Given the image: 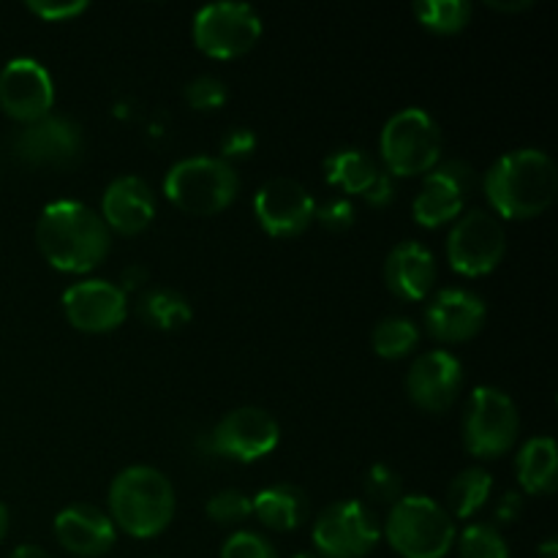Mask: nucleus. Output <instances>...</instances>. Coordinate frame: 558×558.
Returning <instances> with one entry per match:
<instances>
[{"mask_svg":"<svg viewBox=\"0 0 558 558\" xmlns=\"http://www.w3.org/2000/svg\"><path fill=\"white\" fill-rule=\"evenodd\" d=\"M36 243L54 270L90 272L107 259L112 234L96 210L82 202L58 199L41 210Z\"/></svg>","mask_w":558,"mask_h":558,"instance_id":"nucleus-1","label":"nucleus"},{"mask_svg":"<svg viewBox=\"0 0 558 558\" xmlns=\"http://www.w3.org/2000/svg\"><path fill=\"white\" fill-rule=\"evenodd\" d=\"M485 196L501 218L529 221L548 210L556 199L558 172L554 158L537 147L505 153L485 172Z\"/></svg>","mask_w":558,"mask_h":558,"instance_id":"nucleus-2","label":"nucleus"},{"mask_svg":"<svg viewBox=\"0 0 558 558\" xmlns=\"http://www.w3.org/2000/svg\"><path fill=\"white\" fill-rule=\"evenodd\" d=\"M109 518L129 537H158L174 518V488L153 466H129L109 485Z\"/></svg>","mask_w":558,"mask_h":558,"instance_id":"nucleus-3","label":"nucleus"},{"mask_svg":"<svg viewBox=\"0 0 558 558\" xmlns=\"http://www.w3.org/2000/svg\"><path fill=\"white\" fill-rule=\"evenodd\" d=\"M385 534L403 558H445L456 543L452 515L428 496H401L390 507Z\"/></svg>","mask_w":558,"mask_h":558,"instance_id":"nucleus-4","label":"nucleus"},{"mask_svg":"<svg viewBox=\"0 0 558 558\" xmlns=\"http://www.w3.org/2000/svg\"><path fill=\"white\" fill-rule=\"evenodd\" d=\"M163 194L191 216H216L240 194V178L223 158L191 156L174 163L163 178Z\"/></svg>","mask_w":558,"mask_h":558,"instance_id":"nucleus-5","label":"nucleus"},{"mask_svg":"<svg viewBox=\"0 0 558 558\" xmlns=\"http://www.w3.org/2000/svg\"><path fill=\"white\" fill-rule=\"evenodd\" d=\"M385 172L392 178L428 174L441 158V129L425 109L409 107L392 114L379 140Z\"/></svg>","mask_w":558,"mask_h":558,"instance_id":"nucleus-6","label":"nucleus"},{"mask_svg":"<svg viewBox=\"0 0 558 558\" xmlns=\"http://www.w3.org/2000/svg\"><path fill=\"white\" fill-rule=\"evenodd\" d=\"M521 417L512 398L499 387H474L463 417V447L480 461H494L515 447Z\"/></svg>","mask_w":558,"mask_h":558,"instance_id":"nucleus-7","label":"nucleus"},{"mask_svg":"<svg viewBox=\"0 0 558 558\" xmlns=\"http://www.w3.org/2000/svg\"><path fill=\"white\" fill-rule=\"evenodd\" d=\"M262 16L248 3H210L194 16V44L216 60L243 58L259 44Z\"/></svg>","mask_w":558,"mask_h":558,"instance_id":"nucleus-8","label":"nucleus"},{"mask_svg":"<svg viewBox=\"0 0 558 558\" xmlns=\"http://www.w3.org/2000/svg\"><path fill=\"white\" fill-rule=\"evenodd\" d=\"M379 518L357 499L332 501L314 523V545L319 558H363L379 545Z\"/></svg>","mask_w":558,"mask_h":558,"instance_id":"nucleus-9","label":"nucleus"},{"mask_svg":"<svg viewBox=\"0 0 558 558\" xmlns=\"http://www.w3.org/2000/svg\"><path fill=\"white\" fill-rule=\"evenodd\" d=\"M507 251V234L499 218L485 210H469L456 218L447 238V259L458 276L480 278L499 267Z\"/></svg>","mask_w":558,"mask_h":558,"instance_id":"nucleus-10","label":"nucleus"},{"mask_svg":"<svg viewBox=\"0 0 558 558\" xmlns=\"http://www.w3.org/2000/svg\"><path fill=\"white\" fill-rule=\"evenodd\" d=\"M281 441V428L276 417L259 407H240L223 414L207 439V452L232 458L240 463H254L270 456Z\"/></svg>","mask_w":558,"mask_h":558,"instance_id":"nucleus-11","label":"nucleus"},{"mask_svg":"<svg viewBox=\"0 0 558 558\" xmlns=\"http://www.w3.org/2000/svg\"><path fill=\"white\" fill-rule=\"evenodd\" d=\"M474 189V169L466 161L450 158L436 163L423 180V189L414 196L412 216L420 227L439 229L461 218L466 196Z\"/></svg>","mask_w":558,"mask_h":558,"instance_id":"nucleus-12","label":"nucleus"},{"mask_svg":"<svg viewBox=\"0 0 558 558\" xmlns=\"http://www.w3.org/2000/svg\"><path fill=\"white\" fill-rule=\"evenodd\" d=\"M254 213L270 238L287 240L303 234L316 221V202L294 178H270L256 191Z\"/></svg>","mask_w":558,"mask_h":558,"instance_id":"nucleus-13","label":"nucleus"},{"mask_svg":"<svg viewBox=\"0 0 558 558\" xmlns=\"http://www.w3.org/2000/svg\"><path fill=\"white\" fill-rule=\"evenodd\" d=\"M54 85L49 71L33 58H14L0 71V109L31 125L52 114Z\"/></svg>","mask_w":558,"mask_h":558,"instance_id":"nucleus-14","label":"nucleus"},{"mask_svg":"<svg viewBox=\"0 0 558 558\" xmlns=\"http://www.w3.org/2000/svg\"><path fill=\"white\" fill-rule=\"evenodd\" d=\"M82 129L63 114H47L11 140V150L31 167H69L82 156Z\"/></svg>","mask_w":558,"mask_h":558,"instance_id":"nucleus-15","label":"nucleus"},{"mask_svg":"<svg viewBox=\"0 0 558 558\" xmlns=\"http://www.w3.org/2000/svg\"><path fill=\"white\" fill-rule=\"evenodd\" d=\"M63 311L71 327L82 332H112L129 316V294L112 281H80L63 292Z\"/></svg>","mask_w":558,"mask_h":558,"instance_id":"nucleus-16","label":"nucleus"},{"mask_svg":"<svg viewBox=\"0 0 558 558\" xmlns=\"http://www.w3.org/2000/svg\"><path fill=\"white\" fill-rule=\"evenodd\" d=\"M463 390V365L445 349L420 354L407 374V392L414 407L428 414H441L456 403Z\"/></svg>","mask_w":558,"mask_h":558,"instance_id":"nucleus-17","label":"nucleus"},{"mask_svg":"<svg viewBox=\"0 0 558 558\" xmlns=\"http://www.w3.org/2000/svg\"><path fill=\"white\" fill-rule=\"evenodd\" d=\"M488 319L483 298L469 289H441L425 308V327L441 343L472 341Z\"/></svg>","mask_w":558,"mask_h":558,"instance_id":"nucleus-18","label":"nucleus"},{"mask_svg":"<svg viewBox=\"0 0 558 558\" xmlns=\"http://www.w3.org/2000/svg\"><path fill=\"white\" fill-rule=\"evenodd\" d=\"M54 537L69 554L96 558L112 550L118 529L112 518L93 505H71L54 515Z\"/></svg>","mask_w":558,"mask_h":558,"instance_id":"nucleus-19","label":"nucleus"},{"mask_svg":"<svg viewBox=\"0 0 558 558\" xmlns=\"http://www.w3.org/2000/svg\"><path fill=\"white\" fill-rule=\"evenodd\" d=\"M101 218L118 234H140L156 218L153 189L136 174H123L107 185L101 196Z\"/></svg>","mask_w":558,"mask_h":558,"instance_id":"nucleus-20","label":"nucleus"},{"mask_svg":"<svg viewBox=\"0 0 558 558\" xmlns=\"http://www.w3.org/2000/svg\"><path fill=\"white\" fill-rule=\"evenodd\" d=\"M385 283L398 300L420 303L436 283V259L417 240H403L385 262Z\"/></svg>","mask_w":558,"mask_h":558,"instance_id":"nucleus-21","label":"nucleus"},{"mask_svg":"<svg viewBox=\"0 0 558 558\" xmlns=\"http://www.w3.org/2000/svg\"><path fill=\"white\" fill-rule=\"evenodd\" d=\"M254 505V515L262 526L272 529V532H294L308 518L311 505L303 488L292 483H278L270 488H262L259 494L251 499Z\"/></svg>","mask_w":558,"mask_h":558,"instance_id":"nucleus-22","label":"nucleus"},{"mask_svg":"<svg viewBox=\"0 0 558 558\" xmlns=\"http://www.w3.org/2000/svg\"><path fill=\"white\" fill-rule=\"evenodd\" d=\"M518 483L526 494L543 496L556 488L558 477V450L550 436H534L521 447L515 458Z\"/></svg>","mask_w":558,"mask_h":558,"instance_id":"nucleus-23","label":"nucleus"},{"mask_svg":"<svg viewBox=\"0 0 558 558\" xmlns=\"http://www.w3.org/2000/svg\"><path fill=\"white\" fill-rule=\"evenodd\" d=\"M379 172V163H376L365 150H357V147L336 150L325 161L327 183L341 189L347 196H365V191L374 185Z\"/></svg>","mask_w":558,"mask_h":558,"instance_id":"nucleus-24","label":"nucleus"},{"mask_svg":"<svg viewBox=\"0 0 558 558\" xmlns=\"http://www.w3.org/2000/svg\"><path fill=\"white\" fill-rule=\"evenodd\" d=\"M136 316L153 330H180L191 322L194 311L180 292L167 287L147 289L136 303Z\"/></svg>","mask_w":558,"mask_h":558,"instance_id":"nucleus-25","label":"nucleus"},{"mask_svg":"<svg viewBox=\"0 0 558 558\" xmlns=\"http://www.w3.org/2000/svg\"><path fill=\"white\" fill-rule=\"evenodd\" d=\"M494 494V477L490 472H485L483 466L463 469L456 480L447 488V507L452 518H472L474 512H480L485 507V501Z\"/></svg>","mask_w":558,"mask_h":558,"instance_id":"nucleus-26","label":"nucleus"},{"mask_svg":"<svg viewBox=\"0 0 558 558\" xmlns=\"http://www.w3.org/2000/svg\"><path fill=\"white\" fill-rule=\"evenodd\" d=\"M414 16L425 31L452 36L472 22V3L466 0H417Z\"/></svg>","mask_w":558,"mask_h":558,"instance_id":"nucleus-27","label":"nucleus"},{"mask_svg":"<svg viewBox=\"0 0 558 558\" xmlns=\"http://www.w3.org/2000/svg\"><path fill=\"white\" fill-rule=\"evenodd\" d=\"M371 341H374V352L381 360H401L417 349L420 330L412 319L390 316V319H381L374 327V338Z\"/></svg>","mask_w":558,"mask_h":558,"instance_id":"nucleus-28","label":"nucleus"},{"mask_svg":"<svg viewBox=\"0 0 558 558\" xmlns=\"http://www.w3.org/2000/svg\"><path fill=\"white\" fill-rule=\"evenodd\" d=\"M458 550H461V558H510L505 537L490 523H472L463 529Z\"/></svg>","mask_w":558,"mask_h":558,"instance_id":"nucleus-29","label":"nucleus"},{"mask_svg":"<svg viewBox=\"0 0 558 558\" xmlns=\"http://www.w3.org/2000/svg\"><path fill=\"white\" fill-rule=\"evenodd\" d=\"M207 515L210 521H216L218 526H234V523H243L254 515V505H251V496H245L243 490H218L210 501H207Z\"/></svg>","mask_w":558,"mask_h":558,"instance_id":"nucleus-30","label":"nucleus"},{"mask_svg":"<svg viewBox=\"0 0 558 558\" xmlns=\"http://www.w3.org/2000/svg\"><path fill=\"white\" fill-rule=\"evenodd\" d=\"M185 101L196 112H216L227 104V85L218 76L202 74L185 85Z\"/></svg>","mask_w":558,"mask_h":558,"instance_id":"nucleus-31","label":"nucleus"},{"mask_svg":"<svg viewBox=\"0 0 558 558\" xmlns=\"http://www.w3.org/2000/svg\"><path fill=\"white\" fill-rule=\"evenodd\" d=\"M365 494L374 501H379V505H396L403 496L401 474L392 466H387V463H374L368 474H365Z\"/></svg>","mask_w":558,"mask_h":558,"instance_id":"nucleus-32","label":"nucleus"},{"mask_svg":"<svg viewBox=\"0 0 558 558\" xmlns=\"http://www.w3.org/2000/svg\"><path fill=\"white\" fill-rule=\"evenodd\" d=\"M221 558H278L270 539H265L256 532H234L223 543Z\"/></svg>","mask_w":558,"mask_h":558,"instance_id":"nucleus-33","label":"nucleus"},{"mask_svg":"<svg viewBox=\"0 0 558 558\" xmlns=\"http://www.w3.org/2000/svg\"><path fill=\"white\" fill-rule=\"evenodd\" d=\"M316 218H319L322 227H327L330 232H347L354 223V205L347 196H332V199L322 202L316 207Z\"/></svg>","mask_w":558,"mask_h":558,"instance_id":"nucleus-34","label":"nucleus"},{"mask_svg":"<svg viewBox=\"0 0 558 558\" xmlns=\"http://www.w3.org/2000/svg\"><path fill=\"white\" fill-rule=\"evenodd\" d=\"M87 9L85 0H27V11L44 22H65Z\"/></svg>","mask_w":558,"mask_h":558,"instance_id":"nucleus-35","label":"nucleus"},{"mask_svg":"<svg viewBox=\"0 0 558 558\" xmlns=\"http://www.w3.org/2000/svg\"><path fill=\"white\" fill-rule=\"evenodd\" d=\"M256 150V134L245 125H234L221 136V156L223 161H238V158H248Z\"/></svg>","mask_w":558,"mask_h":558,"instance_id":"nucleus-36","label":"nucleus"},{"mask_svg":"<svg viewBox=\"0 0 558 558\" xmlns=\"http://www.w3.org/2000/svg\"><path fill=\"white\" fill-rule=\"evenodd\" d=\"M392 196H396V178H392V174H387L385 169H381L379 178H376L374 185L365 191L363 199L368 202V205H374V207H385V205H390Z\"/></svg>","mask_w":558,"mask_h":558,"instance_id":"nucleus-37","label":"nucleus"},{"mask_svg":"<svg viewBox=\"0 0 558 558\" xmlns=\"http://www.w3.org/2000/svg\"><path fill=\"white\" fill-rule=\"evenodd\" d=\"M518 515H521V496L507 494L505 499L499 501V507H496V518H499L501 523H515Z\"/></svg>","mask_w":558,"mask_h":558,"instance_id":"nucleus-38","label":"nucleus"},{"mask_svg":"<svg viewBox=\"0 0 558 558\" xmlns=\"http://www.w3.org/2000/svg\"><path fill=\"white\" fill-rule=\"evenodd\" d=\"M485 5L494 11H505V14H518V11L532 9L534 0H485Z\"/></svg>","mask_w":558,"mask_h":558,"instance_id":"nucleus-39","label":"nucleus"},{"mask_svg":"<svg viewBox=\"0 0 558 558\" xmlns=\"http://www.w3.org/2000/svg\"><path fill=\"white\" fill-rule=\"evenodd\" d=\"M147 281V270L145 267H129V270H123V292H136V289H142V283Z\"/></svg>","mask_w":558,"mask_h":558,"instance_id":"nucleus-40","label":"nucleus"},{"mask_svg":"<svg viewBox=\"0 0 558 558\" xmlns=\"http://www.w3.org/2000/svg\"><path fill=\"white\" fill-rule=\"evenodd\" d=\"M9 558H52V556H49L44 548H38V545H20V548H16Z\"/></svg>","mask_w":558,"mask_h":558,"instance_id":"nucleus-41","label":"nucleus"},{"mask_svg":"<svg viewBox=\"0 0 558 558\" xmlns=\"http://www.w3.org/2000/svg\"><path fill=\"white\" fill-rule=\"evenodd\" d=\"M539 558H558V543L554 537L539 545Z\"/></svg>","mask_w":558,"mask_h":558,"instance_id":"nucleus-42","label":"nucleus"},{"mask_svg":"<svg viewBox=\"0 0 558 558\" xmlns=\"http://www.w3.org/2000/svg\"><path fill=\"white\" fill-rule=\"evenodd\" d=\"M5 534H9V507L0 501V543L5 539Z\"/></svg>","mask_w":558,"mask_h":558,"instance_id":"nucleus-43","label":"nucleus"},{"mask_svg":"<svg viewBox=\"0 0 558 558\" xmlns=\"http://www.w3.org/2000/svg\"><path fill=\"white\" fill-rule=\"evenodd\" d=\"M294 558H319V556H314V554H300V556H294Z\"/></svg>","mask_w":558,"mask_h":558,"instance_id":"nucleus-44","label":"nucleus"}]
</instances>
